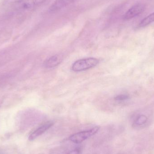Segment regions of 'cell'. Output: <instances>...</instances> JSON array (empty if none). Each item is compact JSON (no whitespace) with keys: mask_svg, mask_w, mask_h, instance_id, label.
Listing matches in <instances>:
<instances>
[{"mask_svg":"<svg viewBox=\"0 0 154 154\" xmlns=\"http://www.w3.org/2000/svg\"><path fill=\"white\" fill-rule=\"evenodd\" d=\"M98 63V60L94 58L79 60L73 64L72 69L75 72L84 71L96 66Z\"/></svg>","mask_w":154,"mask_h":154,"instance_id":"obj_1","label":"cell"},{"mask_svg":"<svg viewBox=\"0 0 154 154\" xmlns=\"http://www.w3.org/2000/svg\"><path fill=\"white\" fill-rule=\"evenodd\" d=\"M147 118L144 115H141L137 118L135 120L134 124L137 126H142L147 122Z\"/></svg>","mask_w":154,"mask_h":154,"instance_id":"obj_8","label":"cell"},{"mask_svg":"<svg viewBox=\"0 0 154 154\" xmlns=\"http://www.w3.org/2000/svg\"><path fill=\"white\" fill-rule=\"evenodd\" d=\"M63 60L62 56L56 55L51 57L44 62V66L47 68H52L58 66Z\"/></svg>","mask_w":154,"mask_h":154,"instance_id":"obj_5","label":"cell"},{"mask_svg":"<svg viewBox=\"0 0 154 154\" xmlns=\"http://www.w3.org/2000/svg\"><path fill=\"white\" fill-rule=\"evenodd\" d=\"M80 152L79 150H75L74 151H71L68 154H79Z\"/></svg>","mask_w":154,"mask_h":154,"instance_id":"obj_11","label":"cell"},{"mask_svg":"<svg viewBox=\"0 0 154 154\" xmlns=\"http://www.w3.org/2000/svg\"><path fill=\"white\" fill-rule=\"evenodd\" d=\"M1 106H2V103L0 102V108H1Z\"/></svg>","mask_w":154,"mask_h":154,"instance_id":"obj_13","label":"cell"},{"mask_svg":"<svg viewBox=\"0 0 154 154\" xmlns=\"http://www.w3.org/2000/svg\"><path fill=\"white\" fill-rule=\"evenodd\" d=\"M76 1H77V0H66V2L67 4L68 5Z\"/></svg>","mask_w":154,"mask_h":154,"instance_id":"obj_12","label":"cell"},{"mask_svg":"<svg viewBox=\"0 0 154 154\" xmlns=\"http://www.w3.org/2000/svg\"><path fill=\"white\" fill-rule=\"evenodd\" d=\"M128 98V95L122 94V95H119L116 96V97L115 98V99L116 100L120 101V100H125L127 99Z\"/></svg>","mask_w":154,"mask_h":154,"instance_id":"obj_9","label":"cell"},{"mask_svg":"<svg viewBox=\"0 0 154 154\" xmlns=\"http://www.w3.org/2000/svg\"><path fill=\"white\" fill-rule=\"evenodd\" d=\"M99 128L98 127H95L90 130L74 134L69 137V140L75 143H80L92 136L96 134L99 131Z\"/></svg>","mask_w":154,"mask_h":154,"instance_id":"obj_2","label":"cell"},{"mask_svg":"<svg viewBox=\"0 0 154 154\" xmlns=\"http://www.w3.org/2000/svg\"><path fill=\"white\" fill-rule=\"evenodd\" d=\"M145 9L146 5L143 4H137L132 6L126 12L124 15V20H131L143 12Z\"/></svg>","mask_w":154,"mask_h":154,"instance_id":"obj_3","label":"cell"},{"mask_svg":"<svg viewBox=\"0 0 154 154\" xmlns=\"http://www.w3.org/2000/svg\"><path fill=\"white\" fill-rule=\"evenodd\" d=\"M23 0H6L5 3L6 4H11L16 3L22 2Z\"/></svg>","mask_w":154,"mask_h":154,"instance_id":"obj_10","label":"cell"},{"mask_svg":"<svg viewBox=\"0 0 154 154\" xmlns=\"http://www.w3.org/2000/svg\"><path fill=\"white\" fill-rule=\"evenodd\" d=\"M54 125V122L51 121H49L45 124L38 128L34 132H32L29 137L30 141H32L43 134L47 130L50 128Z\"/></svg>","mask_w":154,"mask_h":154,"instance_id":"obj_4","label":"cell"},{"mask_svg":"<svg viewBox=\"0 0 154 154\" xmlns=\"http://www.w3.org/2000/svg\"><path fill=\"white\" fill-rule=\"evenodd\" d=\"M46 0H26L24 1L21 7L24 10L33 9L44 3Z\"/></svg>","mask_w":154,"mask_h":154,"instance_id":"obj_6","label":"cell"},{"mask_svg":"<svg viewBox=\"0 0 154 154\" xmlns=\"http://www.w3.org/2000/svg\"><path fill=\"white\" fill-rule=\"evenodd\" d=\"M154 22V12L144 18L139 23V26L141 28L146 27Z\"/></svg>","mask_w":154,"mask_h":154,"instance_id":"obj_7","label":"cell"}]
</instances>
